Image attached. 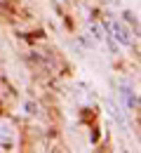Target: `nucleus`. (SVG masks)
Listing matches in <instances>:
<instances>
[{"instance_id":"obj_6","label":"nucleus","mask_w":141,"mask_h":153,"mask_svg":"<svg viewBox=\"0 0 141 153\" xmlns=\"http://www.w3.org/2000/svg\"><path fill=\"white\" fill-rule=\"evenodd\" d=\"M0 80H2V73H0Z\"/></svg>"},{"instance_id":"obj_5","label":"nucleus","mask_w":141,"mask_h":153,"mask_svg":"<svg viewBox=\"0 0 141 153\" xmlns=\"http://www.w3.org/2000/svg\"><path fill=\"white\" fill-rule=\"evenodd\" d=\"M87 31H89V36L94 38V42H103V40H106V31L101 28L97 21H87Z\"/></svg>"},{"instance_id":"obj_3","label":"nucleus","mask_w":141,"mask_h":153,"mask_svg":"<svg viewBox=\"0 0 141 153\" xmlns=\"http://www.w3.org/2000/svg\"><path fill=\"white\" fill-rule=\"evenodd\" d=\"M108 113H111V118L118 123V127H120L122 132H129V120H127V111L122 108L120 104H115L113 99L108 101Z\"/></svg>"},{"instance_id":"obj_2","label":"nucleus","mask_w":141,"mask_h":153,"mask_svg":"<svg viewBox=\"0 0 141 153\" xmlns=\"http://www.w3.org/2000/svg\"><path fill=\"white\" fill-rule=\"evenodd\" d=\"M118 94H120V101H122V108L127 111V113H134V111H139V94H137V90H134V85H132V80H120L118 82Z\"/></svg>"},{"instance_id":"obj_7","label":"nucleus","mask_w":141,"mask_h":153,"mask_svg":"<svg viewBox=\"0 0 141 153\" xmlns=\"http://www.w3.org/2000/svg\"><path fill=\"white\" fill-rule=\"evenodd\" d=\"M0 5H2V0H0Z\"/></svg>"},{"instance_id":"obj_4","label":"nucleus","mask_w":141,"mask_h":153,"mask_svg":"<svg viewBox=\"0 0 141 153\" xmlns=\"http://www.w3.org/2000/svg\"><path fill=\"white\" fill-rule=\"evenodd\" d=\"M14 141V130L7 120H0V144H12Z\"/></svg>"},{"instance_id":"obj_1","label":"nucleus","mask_w":141,"mask_h":153,"mask_svg":"<svg viewBox=\"0 0 141 153\" xmlns=\"http://www.w3.org/2000/svg\"><path fill=\"white\" fill-rule=\"evenodd\" d=\"M106 33L115 40L120 47H132L134 45V33L127 24H122L120 19H108L106 21Z\"/></svg>"}]
</instances>
